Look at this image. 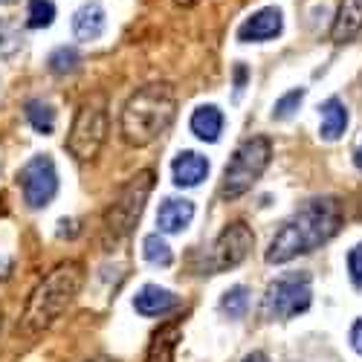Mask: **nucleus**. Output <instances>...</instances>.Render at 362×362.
<instances>
[{
  "label": "nucleus",
  "instance_id": "1",
  "mask_svg": "<svg viewBox=\"0 0 362 362\" xmlns=\"http://www.w3.org/2000/svg\"><path fill=\"white\" fill-rule=\"evenodd\" d=\"M342 226V206L334 197L308 200L298 212L273 235L267 247V264H287L296 255H305L327 244Z\"/></svg>",
  "mask_w": 362,
  "mask_h": 362
},
{
  "label": "nucleus",
  "instance_id": "2",
  "mask_svg": "<svg viewBox=\"0 0 362 362\" xmlns=\"http://www.w3.org/2000/svg\"><path fill=\"white\" fill-rule=\"evenodd\" d=\"M81 284H84L81 261H64V264L52 267L47 273V279H41L38 287L29 293L15 334L23 337V339L41 337L44 330H49L58 319L64 316V310L76 301Z\"/></svg>",
  "mask_w": 362,
  "mask_h": 362
},
{
  "label": "nucleus",
  "instance_id": "3",
  "mask_svg": "<svg viewBox=\"0 0 362 362\" xmlns=\"http://www.w3.org/2000/svg\"><path fill=\"white\" fill-rule=\"evenodd\" d=\"M177 116V96L168 84H145L122 107V139L131 148H145L160 139Z\"/></svg>",
  "mask_w": 362,
  "mask_h": 362
},
{
  "label": "nucleus",
  "instance_id": "4",
  "mask_svg": "<svg viewBox=\"0 0 362 362\" xmlns=\"http://www.w3.org/2000/svg\"><path fill=\"white\" fill-rule=\"evenodd\" d=\"M151 189H154V171H151V168L134 174L128 183L119 189V194L113 197V203L107 206V212L102 218L105 240L119 244V240H125L134 232V226L139 223V218L145 212V203H148Z\"/></svg>",
  "mask_w": 362,
  "mask_h": 362
},
{
  "label": "nucleus",
  "instance_id": "5",
  "mask_svg": "<svg viewBox=\"0 0 362 362\" xmlns=\"http://www.w3.org/2000/svg\"><path fill=\"white\" fill-rule=\"evenodd\" d=\"M269 157H273V145H269L267 136H252L244 145H238L229 165L223 168L221 197L223 200H235L240 194H247L258 183V177L267 171Z\"/></svg>",
  "mask_w": 362,
  "mask_h": 362
},
{
  "label": "nucleus",
  "instance_id": "6",
  "mask_svg": "<svg viewBox=\"0 0 362 362\" xmlns=\"http://www.w3.org/2000/svg\"><path fill=\"white\" fill-rule=\"evenodd\" d=\"M105 136H107V102L96 96L78 107L67 136V151L78 163H87L102 151Z\"/></svg>",
  "mask_w": 362,
  "mask_h": 362
},
{
  "label": "nucleus",
  "instance_id": "7",
  "mask_svg": "<svg viewBox=\"0 0 362 362\" xmlns=\"http://www.w3.org/2000/svg\"><path fill=\"white\" fill-rule=\"evenodd\" d=\"M313 301V290H310V276L308 273H290L276 279L267 287L264 301H261V313L267 319H293L298 313H305Z\"/></svg>",
  "mask_w": 362,
  "mask_h": 362
},
{
  "label": "nucleus",
  "instance_id": "8",
  "mask_svg": "<svg viewBox=\"0 0 362 362\" xmlns=\"http://www.w3.org/2000/svg\"><path fill=\"white\" fill-rule=\"evenodd\" d=\"M18 183L23 192V203L29 209H47L58 194V168L49 154H35L21 171Z\"/></svg>",
  "mask_w": 362,
  "mask_h": 362
},
{
  "label": "nucleus",
  "instance_id": "9",
  "mask_svg": "<svg viewBox=\"0 0 362 362\" xmlns=\"http://www.w3.org/2000/svg\"><path fill=\"white\" fill-rule=\"evenodd\" d=\"M252 244H255V235L244 221L226 223L212 247V264H209V269H212V273H226V269L238 267L250 255Z\"/></svg>",
  "mask_w": 362,
  "mask_h": 362
},
{
  "label": "nucleus",
  "instance_id": "10",
  "mask_svg": "<svg viewBox=\"0 0 362 362\" xmlns=\"http://www.w3.org/2000/svg\"><path fill=\"white\" fill-rule=\"evenodd\" d=\"M281 29H284V12L279 6H264L238 26V41L240 44H264V41L279 38Z\"/></svg>",
  "mask_w": 362,
  "mask_h": 362
},
{
  "label": "nucleus",
  "instance_id": "11",
  "mask_svg": "<svg viewBox=\"0 0 362 362\" xmlns=\"http://www.w3.org/2000/svg\"><path fill=\"white\" fill-rule=\"evenodd\" d=\"M177 308H180V298L160 284H145L134 296V310L145 319H163V316L174 313Z\"/></svg>",
  "mask_w": 362,
  "mask_h": 362
},
{
  "label": "nucleus",
  "instance_id": "12",
  "mask_svg": "<svg viewBox=\"0 0 362 362\" xmlns=\"http://www.w3.org/2000/svg\"><path fill=\"white\" fill-rule=\"evenodd\" d=\"M171 177H174V186L194 189L209 177V160L197 154V151H180L171 163Z\"/></svg>",
  "mask_w": 362,
  "mask_h": 362
},
{
  "label": "nucleus",
  "instance_id": "13",
  "mask_svg": "<svg viewBox=\"0 0 362 362\" xmlns=\"http://www.w3.org/2000/svg\"><path fill=\"white\" fill-rule=\"evenodd\" d=\"M192 221H194V203H192V200L168 197V200H163L160 212H157V226H160L163 235H177V232H183Z\"/></svg>",
  "mask_w": 362,
  "mask_h": 362
},
{
  "label": "nucleus",
  "instance_id": "14",
  "mask_svg": "<svg viewBox=\"0 0 362 362\" xmlns=\"http://www.w3.org/2000/svg\"><path fill=\"white\" fill-rule=\"evenodd\" d=\"M348 128V107L339 96H330L319 105V136L325 142H337Z\"/></svg>",
  "mask_w": 362,
  "mask_h": 362
},
{
  "label": "nucleus",
  "instance_id": "15",
  "mask_svg": "<svg viewBox=\"0 0 362 362\" xmlns=\"http://www.w3.org/2000/svg\"><path fill=\"white\" fill-rule=\"evenodd\" d=\"M180 339H183V327H180L177 322H165L157 330V334L151 337L142 362H174V354H177Z\"/></svg>",
  "mask_w": 362,
  "mask_h": 362
},
{
  "label": "nucleus",
  "instance_id": "16",
  "mask_svg": "<svg viewBox=\"0 0 362 362\" xmlns=\"http://www.w3.org/2000/svg\"><path fill=\"white\" fill-rule=\"evenodd\" d=\"M362 33V0H342L339 12L334 18V29H330V38L337 44H348Z\"/></svg>",
  "mask_w": 362,
  "mask_h": 362
},
{
  "label": "nucleus",
  "instance_id": "17",
  "mask_svg": "<svg viewBox=\"0 0 362 362\" xmlns=\"http://www.w3.org/2000/svg\"><path fill=\"white\" fill-rule=\"evenodd\" d=\"M192 134L203 142H218L223 134V113L218 105H200L192 113Z\"/></svg>",
  "mask_w": 362,
  "mask_h": 362
},
{
  "label": "nucleus",
  "instance_id": "18",
  "mask_svg": "<svg viewBox=\"0 0 362 362\" xmlns=\"http://www.w3.org/2000/svg\"><path fill=\"white\" fill-rule=\"evenodd\" d=\"M105 33V12L99 4H84L73 15V35L78 41H96Z\"/></svg>",
  "mask_w": 362,
  "mask_h": 362
},
{
  "label": "nucleus",
  "instance_id": "19",
  "mask_svg": "<svg viewBox=\"0 0 362 362\" xmlns=\"http://www.w3.org/2000/svg\"><path fill=\"white\" fill-rule=\"evenodd\" d=\"M26 119H29V125H33L38 134H44V136L55 131V110L44 99H29L26 102Z\"/></svg>",
  "mask_w": 362,
  "mask_h": 362
},
{
  "label": "nucleus",
  "instance_id": "20",
  "mask_svg": "<svg viewBox=\"0 0 362 362\" xmlns=\"http://www.w3.org/2000/svg\"><path fill=\"white\" fill-rule=\"evenodd\" d=\"M142 255H145L148 264H154V267H171V264H174V252H171V247L165 244V238H163L160 232L145 235V240H142Z\"/></svg>",
  "mask_w": 362,
  "mask_h": 362
},
{
  "label": "nucleus",
  "instance_id": "21",
  "mask_svg": "<svg viewBox=\"0 0 362 362\" xmlns=\"http://www.w3.org/2000/svg\"><path fill=\"white\" fill-rule=\"evenodd\" d=\"M247 308H250V290H247L244 284L229 287V290L223 293V298H221V310H223L229 319H244Z\"/></svg>",
  "mask_w": 362,
  "mask_h": 362
},
{
  "label": "nucleus",
  "instance_id": "22",
  "mask_svg": "<svg viewBox=\"0 0 362 362\" xmlns=\"http://www.w3.org/2000/svg\"><path fill=\"white\" fill-rule=\"evenodd\" d=\"M78 64H81V55H78L76 47H58V49L47 58V67H49V73H55V76H67V73L78 70Z\"/></svg>",
  "mask_w": 362,
  "mask_h": 362
},
{
  "label": "nucleus",
  "instance_id": "23",
  "mask_svg": "<svg viewBox=\"0 0 362 362\" xmlns=\"http://www.w3.org/2000/svg\"><path fill=\"white\" fill-rule=\"evenodd\" d=\"M55 21V4L52 0H29V12H26V26L29 29H44Z\"/></svg>",
  "mask_w": 362,
  "mask_h": 362
},
{
  "label": "nucleus",
  "instance_id": "24",
  "mask_svg": "<svg viewBox=\"0 0 362 362\" xmlns=\"http://www.w3.org/2000/svg\"><path fill=\"white\" fill-rule=\"evenodd\" d=\"M305 96H308L305 87H296V90H290V93H284V96L276 102V107H273V119H290V116L298 110V105L305 102Z\"/></svg>",
  "mask_w": 362,
  "mask_h": 362
},
{
  "label": "nucleus",
  "instance_id": "25",
  "mask_svg": "<svg viewBox=\"0 0 362 362\" xmlns=\"http://www.w3.org/2000/svg\"><path fill=\"white\" fill-rule=\"evenodd\" d=\"M15 49H21V35H18V29L9 26L6 21H0V55H12Z\"/></svg>",
  "mask_w": 362,
  "mask_h": 362
},
{
  "label": "nucleus",
  "instance_id": "26",
  "mask_svg": "<svg viewBox=\"0 0 362 362\" xmlns=\"http://www.w3.org/2000/svg\"><path fill=\"white\" fill-rule=\"evenodd\" d=\"M348 273H351V281L362 290V244H356L348 252Z\"/></svg>",
  "mask_w": 362,
  "mask_h": 362
},
{
  "label": "nucleus",
  "instance_id": "27",
  "mask_svg": "<svg viewBox=\"0 0 362 362\" xmlns=\"http://www.w3.org/2000/svg\"><path fill=\"white\" fill-rule=\"evenodd\" d=\"M247 78H250V70L244 64H238L235 67V96H240V90L247 87Z\"/></svg>",
  "mask_w": 362,
  "mask_h": 362
},
{
  "label": "nucleus",
  "instance_id": "28",
  "mask_svg": "<svg viewBox=\"0 0 362 362\" xmlns=\"http://www.w3.org/2000/svg\"><path fill=\"white\" fill-rule=\"evenodd\" d=\"M351 345H354L356 354H362V319H356L354 327H351Z\"/></svg>",
  "mask_w": 362,
  "mask_h": 362
},
{
  "label": "nucleus",
  "instance_id": "29",
  "mask_svg": "<svg viewBox=\"0 0 362 362\" xmlns=\"http://www.w3.org/2000/svg\"><path fill=\"white\" fill-rule=\"evenodd\" d=\"M240 362H269V359H267V354H264V351H252V354H247Z\"/></svg>",
  "mask_w": 362,
  "mask_h": 362
},
{
  "label": "nucleus",
  "instance_id": "30",
  "mask_svg": "<svg viewBox=\"0 0 362 362\" xmlns=\"http://www.w3.org/2000/svg\"><path fill=\"white\" fill-rule=\"evenodd\" d=\"M354 163H356V168L362 171V145H359V148L354 151Z\"/></svg>",
  "mask_w": 362,
  "mask_h": 362
},
{
  "label": "nucleus",
  "instance_id": "31",
  "mask_svg": "<svg viewBox=\"0 0 362 362\" xmlns=\"http://www.w3.org/2000/svg\"><path fill=\"white\" fill-rule=\"evenodd\" d=\"M87 362H119V359H113V356H93V359H87Z\"/></svg>",
  "mask_w": 362,
  "mask_h": 362
},
{
  "label": "nucleus",
  "instance_id": "32",
  "mask_svg": "<svg viewBox=\"0 0 362 362\" xmlns=\"http://www.w3.org/2000/svg\"><path fill=\"white\" fill-rule=\"evenodd\" d=\"M0 4H9V0H0Z\"/></svg>",
  "mask_w": 362,
  "mask_h": 362
}]
</instances>
